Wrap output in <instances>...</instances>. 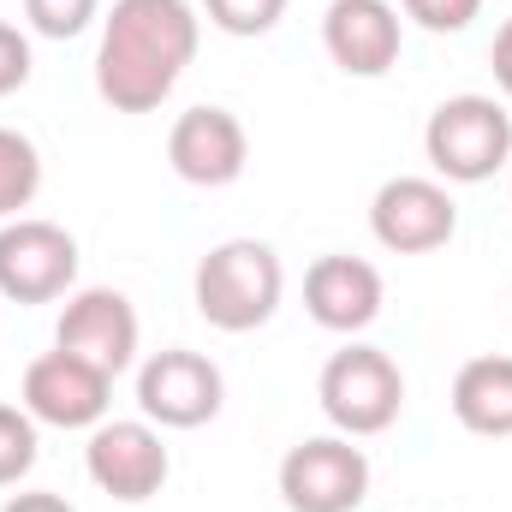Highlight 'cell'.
Here are the masks:
<instances>
[{
    "mask_svg": "<svg viewBox=\"0 0 512 512\" xmlns=\"http://www.w3.org/2000/svg\"><path fill=\"white\" fill-rule=\"evenodd\" d=\"M191 0H114L96 48V96L114 114H155L197 60Z\"/></svg>",
    "mask_w": 512,
    "mask_h": 512,
    "instance_id": "6da1fadb",
    "label": "cell"
},
{
    "mask_svg": "<svg viewBox=\"0 0 512 512\" xmlns=\"http://www.w3.org/2000/svg\"><path fill=\"white\" fill-rule=\"evenodd\" d=\"M280 292H286V268H280L274 245H262V239H221L215 251H203L197 280H191L203 322L221 334L262 328L280 310Z\"/></svg>",
    "mask_w": 512,
    "mask_h": 512,
    "instance_id": "7a4b0ae2",
    "label": "cell"
},
{
    "mask_svg": "<svg viewBox=\"0 0 512 512\" xmlns=\"http://www.w3.org/2000/svg\"><path fill=\"white\" fill-rule=\"evenodd\" d=\"M423 155L447 185H483L512 167V114L495 96H447L423 126Z\"/></svg>",
    "mask_w": 512,
    "mask_h": 512,
    "instance_id": "3957f363",
    "label": "cell"
},
{
    "mask_svg": "<svg viewBox=\"0 0 512 512\" xmlns=\"http://www.w3.org/2000/svg\"><path fill=\"white\" fill-rule=\"evenodd\" d=\"M316 399H322V411H328V423L340 435H352V441L382 435L405 411V376H399V364L382 346H346V352H334L322 364Z\"/></svg>",
    "mask_w": 512,
    "mask_h": 512,
    "instance_id": "277c9868",
    "label": "cell"
},
{
    "mask_svg": "<svg viewBox=\"0 0 512 512\" xmlns=\"http://www.w3.org/2000/svg\"><path fill=\"white\" fill-rule=\"evenodd\" d=\"M370 495V459L352 435H310L280 459V501L292 512H358Z\"/></svg>",
    "mask_w": 512,
    "mask_h": 512,
    "instance_id": "5b68a950",
    "label": "cell"
},
{
    "mask_svg": "<svg viewBox=\"0 0 512 512\" xmlns=\"http://www.w3.org/2000/svg\"><path fill=\"white\" fill-rule=\"evenodd\" d=\"M78 280V239L54 221L12 215L0 227V298L12 304H54Z\"/></svg>",
    "mask_w": 512,
    "mask_h": 512,
    "instance_id": "8992f818",
    "label": "cell"
},
{
    "mask_svg": "<svg viewBox=\"0 0 512 512\" xmlns=\"http://www.w3.org/2000/svg\"><path fill=\"white\" fill-rule=\"evenodd\" d=\"M84 471H90V483H96L102 495L137 507V501L161 495L173 459H167V441H161V429H155L149 417H114V423L102 417V423L90 429Z\"/></svg>",
    "mask_w": 512,
    "mask_h": 512,
    "instance_id": "52a82bcc",
    "label": "cell"
},
{
    "mask_svg": "<svg viewBox=\"0 0 512 512\" xmlns=\"http://www.w3.org/2000/svg\"><path fill=\"white\" fill-rule=\"evenodd\" d=\"M370 233L393 256H429L459 233V203H453V191L441 179L399 173V179H387L382 191H376V203H370Z\"/></svg>",
    "mask_w": 512,
    "mask_h": 512,
    "instance_id": "ba28073f",
    "label": "cell"
},
{
    "mask_svg": "<svg viewBox=\"0 0 512 512\" xmlns=\"http://www.w3.org/2000/svg\"><path fill=\"white\" fill-rule=\"evenodd\" d=\"M221 399H227V382L203 352L167 346L137 370V405L155 429H203L221 411Z\"/></svg>",
    "mask_w": 512,
    "mask_h": 512,
    "instance_id": "9c48e42d",
    "label": "cell"
},
{
    "mask_svg": "<svg viewBox=\"0 0 512 512\" xmlns=\"http://www.w3.org/2000/svg\"><path fill=\"white\" fill-rule=\"evenodd\" d=\"M108 399H114V376L60 346L24 370V411L48 429H96L108 417Z\"/></svg>",
    "mask_w": 512,
    "mask_h": 512,
    "instance_id": "30bf717a",
    "label": "cell"
},
{
    "mask_svg": "<svg viewBox=\"0 0 512 512\" xmlns=\"http://www.w3.org/2000/svg\"><path fill=\"white\" fill-rule=\"evenodd\" d=\"M54 346L96 364V370H108V376L131 370V358H137V310H131V298L114 292V286L72 292L60 322H54Z\"/></svg>",
    "mask_w": 512,
    "mask_h": 512,
    "instance_id": "8fae6325",
    "label": "cell"
},
{
    "mask_svg": "<svg viewBox=\"0 0 512 512\" xmlns=\"http://www.w3.org/2000/svg\"><path fill=\"white\" fill-rule=\"evenodd\" d=\"M167 161H173V173L185 179V185H203V191H221V185H233L239 173H245V161H251V137L239 126V114H227V108H185L173 131H167Z\"/></svg>",
    "mask_w": 512,
    "mask_h": 512,
    "instance_id": "7c38bea8",
    "label": "cell"
},
{
    "mask_svg": "<svg viewBox=\"0 0 512 512\" xmlns=\"http://www.w3.org/2000/svg\"><path fill=\"white\" fill-rule=\"evenodd\" d=\"M399 12L387 0H334L322 12V48L352 78H382L399 60Z\"/></svg>",
    "mask_w": 512,
    "mask_h": 512,
    "instance_id": "4fadbf2b",
    "label": "cell"
},
{
    "mask_svg": "<svg viewBox=\"0 0 512 512\" xmlns=\"http://www.w3.org/2000/svg\"><path fill=\"white\" fill-rule=\"evenodd\" d=\"M304 310L328 334H364L382 316V274L364 256H316L304 274Z\"/></svg>",
    "mask_w": 512,
    "mask_h": 512,
    "instance_id": "5bb4252c",
    "label": "cell"
},
{
    "mask_svg": "<svg viewBox=\"0 0 512 512\" xmlns=\"http://www.w3.org/2000/svg\"><path fill=\"white\" fill-rule=\"evenodd\" d=\"M453 417H459L471 435L507 441L512 435V358H501V352L471 358V364L453 376Z\"/></svg>",
    "mask_w": 512,
    "mask_h": 512,
    "instance_id": "9a60e30c",
    "label": "cell"
},
{
    "mask_svg": "<svg viewBox=\"0 0 512 512\" xmlns=\"http://www.w3.org/2000/svg\"><path fill=\"white\" fill-rule=\"evenodd\" d=\"M36 191H42V155H36V143L24 131L0 126V221L18 215V209H30Z\"/></svg>",
    "mask_w": 512,
    "mask_h": 512,
    "instance_id": "2e32d148",
    "label": "cell"
},
{
    "mask_svg": "<svg viewBox=\"0 0 512 512\" xmlns=\"http://www.w3.org/2000/svg\"><path fill=\"white\" fill-rule=\"evenodd\" d=\"M36 417L24 405H0V489L24 483L30 465H36Z\"/></svg>",
    "mask_w": 512,
    "mask_h": 512,
    "instance_id": "e0dca14e",
    "label": "cell"
},
{
    "mask_svg": "<svg viewBox=\"0 0 512 512\" xmlns=\"http://www.w3.org/2000/svg\"><path fill=\"white\" fill-rule=\"evenodd\" d=\"M203 12L227 36H268L286 18V0H203Z\"/></svg>",
    "mask_w": 512,
    "mask_h": 512,
    "instance_id": "ac0fdd59",
    "label": "cell"
},
{
    "mask_svg": "<svg viewBox=\"0 0 512 512\" xmlns=\"http://www.w3.org/2000/svg\"><path fill=\"white\" fill-rule=\"evenodd\" d=\"M24 18H30V30H36V36H54V42H66V36L90 30V18H96V0H24Z\"/></svg>",
    "mask_w": 512,
    "mask_h": 512,
    "instance_id": "d6986e66",
    "label": "cell"
},
{
    "mask_svg": "<svg viewBox=\"0 0 512 512\" xmlns=\"http://www.w3.org/2000/svg\"><path fill=\"white\" fill-rule=\"evenodd\" d=\"M399 6H405L411 24H423V30H435V36L465 30V24L483 12V0H399Z\"/></svg>",
    "mask_w": 512,
    "mask_h": 512,
    "instance_id": "ffe728a7",
    "label": "cell"
},
{
    "mask_svg": "<svg viewBox=\"0 0 512 512\" xmlns=\"http://www.w3.org/2000/svg\"><path fill=\"white\" fill-rule=\"evenodd\" d=\"M24 84H30V36L0 18V96H12Z\"/></svg>",
    "mask_w": 512,
    "mask_h": 512,
    "instance_id": "44dd1931",
    "label": "cell"
},
{
    "mask_svg": "<svg viewBox=\"0 0 512 512\" xmlns=\"http://www.w3.org/2000/svg\"><path fill=\"white\" fill-rule=\"evenodd\" d=\"M0 512H78L66 495H54V489H24V495H12Z\"/></svg>",
    "mask_w": 512,
    "mask_h": 512,
    "instance_id": "7402d4cb",
    "label": "cell"
},
{
    "mask_svg": "<svg viewBox=\"0 0 512 512\" xmlns=\"http://www.w3.org/2000/svg\"><path fill=\"white\" fill-rule=\"evenodd\" d=\"M489 66H495V84H501V96L512 102V18L495 30V48H489Z\"/></svg>",
    "mask_w": 512,
    "mask_h": 512,
    "instance_id": "603a6c76",
    "label": "cell"
}]
</instances>
